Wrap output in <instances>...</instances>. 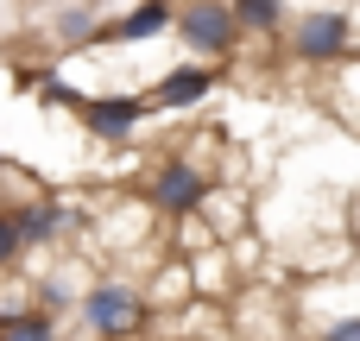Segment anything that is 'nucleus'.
Segmentation results:
<instances>
[{
  "instance_id": "f257e3e1",
  "label": "nucleus",
  "mask_w": 360,
  "mask_h": 341,
  "mask_svg": "<svg viewBox=\"0 0 360 341\" xmlns=\"http://www.w3.org/2000/svg\"><path fill=\"white\" fill-rule=\"evenodd\" d=\"M209 190H215V158H202L196 139H177V146L146 171V184H139V196L152 202L158 221H184V215H196Z\"/></svg>"
},
{
  "instance_id": "20e7f679",
  "label": "nucleus",
  "mask_w": 360,
  "mask_h": 341,
  "mask_svg": "<svg viewBox=\"0 0 360 341\" xmlns=\"http://www.w3.org/2000/svg\"><path fill=\"white\" fill-rule=\"evenodd\" d=\"M13 228H19L25 259H38V253H57V247H76L82 240V209H76V196H57L44 184L32 202L13 209Z\"/></svg>"
},
{
  "instance_id": "6e6552de",
  "label": "nucleus",
  "mask_w": 360,
  "mask_h": 341,
  "mask_svg": "<svg viewBox=\"0 0 360 341\" xmlns=\"http://www.w3.org/2000/svg\"><path fill=\"white\" fill-rule=\"evenodd\" d=\"M89 278H95V272H89V259L70 247L63 259H51V266L32 278V310H44V316H57V323H63V316H76V297H82V285H89Z\"/></svg>"
},
{
  "instance_id": "7ed1b4c3",
  "label": "nucleus",
  "mask_w": 360,
  "mask_h": 341,
  "mask_svg": "<svg viewBox=\"0 0 360 341\" xmlns=\"http://www.w3.org/2000/svg\"><path fill=\"white\" fill-rule=\"evenodd\" d=\"M278 38L291 44V57L304 70H335L354 57V13H348V0H323V6H304L297 19H285Z\"/></svg>"
},
{
  "instance_id": "9b49d317",
  "label": "nucleus",
  "mask_w": 360,
  "mask_h": 341,
  "mask_svg": "<svg viewBox=\"0 0 360 341\" xmlns=\"http://www.w3.org/2000/svg\"><path fill=\"white\" fill-rule=\"evenodd\" d=\"M228 19L240 25V38H278L291 19V0H228Z\"/></svg>"
},
{
  "instance_id": "9d476101",
  "label": "nucleus",
  "mask_w": 360,
  "mask_h": 341,
  "mask_svg": "<svg viewBox=\"0 0 360 341\" xmlns=\"http://www.w3.org/2000/svg\"><path fill=\"white\" fill-rule=\"evenodd\" d=\"M139 297H146V310H152V323L158 316H171V310H190L196 304V291H190V266L171 253V259H158V272L152 278H139Z\"/></svg>"
},
{
  "instance_id": "423d86ee",
  "label": "nucleus",
  "mask_w": 360,
  "mask_h": 341,
  "mask_svg": "<svg viewBox=\"0 0 360 341\" xmlns=\"http://www.w3.org/2000/svg\"><path fill=\"white\" fill-rule=\"evenodd\" d=\"M76 120L95 146H133V133L152 120V108H146V95H82Z\"/></svg>"
},
{
  "instance_id": "1a4fd4ad",
  "label": "nucleus",
  "mask_w": 360,
  "mask_h": 341,
  "mask_svg": "<svg viewBox=\"0 0 360 341\" xmlns=\"http://www.w3.org/2000/svg\"><path fill=\"white\" fill-rule=\"evenodd\" d=\"M171 6L177 0H133L120 19H108L95 32V44H152L158 32H171Z\"/></svg>"
},
{
  "instance_id": "39448f33",
  "label": "nucleus",
  "mask_w": 360,
  "mask_h": 341,
  "mask_svg": "<svg viewBox=\"0 0 360 341\" xmlns=\"http://www.w3.org/2000/svg\"><path fill=\"white\" fill-rule=\"evenodd\" d=\"M171 32L196 63H228L240 51V25L228 19V0H177L171 6Z\"/></svg>"
},
{
  "instance_id": "f8f14e48",
  "label": "nucleus",
  "mask_w": 360,
  "mask_h": 341,
  "mask_svg": "<svg viewBox=\"0 0 360 341\" xmlns=\"http://www.w3.org/2000/svg\"><path fill=\"white\" fill-rule=\"evenodd\" d=\"M0 341H63V323L25 304L19 316H0Z\"/></svg>"
},
{
  "instance_id": "4468645a",
  "label": "nucleus",
  "mask_w": 360,
  "mask_h": 341,
  "mask_svg": "<svg viewBox=\"0 0 360 341\" xmlns=\"http://www.w3.org/2000/svg\"><path fill=\"white\" fill-rule=\"evenodd\" d=\"M310 341H360V310H354V316H335V323H323Z\"/></svg>"
},
{
  "instance_id": "dca6fc26",
  "label": "nucleus",
  "mask_w": 360,
  "mask_h": 341,
  "mask_svg": "<svg viewBox=\"0 0 360 341\" xmlns=\"http://www.w3.org/2000/svg\"><path fill=\"white\" fill-rule=\"evenodd\" d=\"M6 165H13V158H6V146H0V171H6Z\"/></svg>"
},
{
  "instance_id": "ddd939ff",
  "label": "nucleus",
  "mask_w": 360,
  "mask_h": 341,
  "mask_svg": "<svg viewBox=\"0 0 360 341\" xmlns=\"http://www.w3.org/2000/svg\"><path fill=\"white\" fill-rule=\"evenodd\" d=\"M0 272H25V247H19V228L6 209H0Z\"/></svg>"
},
{
  "instance_id": "2eb2a0df",
  "label": "nucleus",
  "mask_w": 360,
  "mask_h": 341,
  "mask_svg": "<svg viewBox=\"0 0 360 341\" xmlns=\"http://www.w3.org/2000/svg\"><path fill=\"white\" fill-rule=\"evenodd\" d=\"M139 341H196V335H139Z\"/></svg>"
},
{
  "instance_id": "0eeeda50",
  "label": "nucleus",
  "mask_w": 360,
  "mask_h": 341,
  "mask_svg": "<svg viewBox=\"0 0 360 341\" xmlns=\"http://www.w3.org/2000/svg\"><path fill=\"white\" fill-rule=\"evenodd\" d=\"M215 89H221V63H196V57H190V63H171V70L146 89V108H152V114H196Z\"/></svg>"
},
{
  "instance_id": "f03ea898",
  "label": "nucleus",
  "mask_w": 360,
  "mask_h": 341,
  "mask_svg": "<svg viewBox=\"0 0 360 341\" xmlns=\"http://www.w3.org/2000/svg\"><path fill=\"white\" fill-rule=\"evenodd\" d=\"M76 316H82L89 341H139L152 329V310H146L133 272H95L76 297Z\"/></svg>"
}]
</instances>
